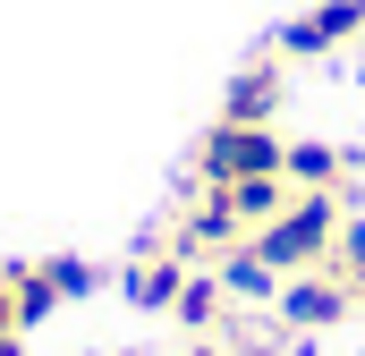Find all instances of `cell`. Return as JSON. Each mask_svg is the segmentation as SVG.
Segmentation results:
<instances>
[{
    "label": "cell",
    "mask_w": 365,
    "mask_h": 356,
    "mask_svg": "<svg viewBox=\"0 0 365 356\" xmlns=\"http://www.w3.org/2000/svg\"><path fill=\"white\" fill-rule=\"evenodd\" d=\"M340 221H349V195H306V187H297L264 229H247V246H255L280 280H297V271H314L340 246Z\"/></svg>",
    "instance_id": "obj_1"
},
{
    "label": "cell",
    "mask_w": 365,
    "mask_h": 356,
    "mask_svg": "<svg viewBox=\"0 0 365 356\" xmlns=\"http://www.w3.org/2000/svg\"><path fill=\"white\" fill-rule=\"evenodd\" d=\"M238 178H289V145H280V127L221 119V127L195 145V187H238Z\"/></svg>",
    "instance_id": "obj_2"
},
{
    "label": "cell",
    "mask_w": 365,
    "mask_h": 356,
    "mask_svg": "<svg viewBox=\"0 0 365 356\" xmlns=\"http://www.w3.org/2000/svg\"><path fill=\"white\" fill-rule=\"evenodd\" d=\"M272 314H280V331H289V340H306V331H340V323H357L365 297H357L331 263H314V271H297V280H280Z\"/></svg>",
    "instance_id": "obj_3"
},
{
    "label": "cell",
    "mask_w": 365,
    "mask_h": 356,
    "mask_svg": "<svg viewBox=\"0 0 365 356\" xmlns=\"http://www.w3.org/2000/svg\"><path fill=\"white\" fill-rule=\"evenodd\" d=\"M238 238H247V221H238V204H230L221 187H195L179 212L162 221V246H170V255H187V263H221Z\"/></svg>",
    "instance_id": "obj_4"
},
{
    "label": "cell",
    "mask_w": 365,
    "mask_h": 356,
    "mask_svg": "<svg viewBox=\"0 0 365 356\" xmlns=\"http://www.w3.org/2000/svg\"><path fill=\"white\" fill-rule=\"evenodd\" d=\"M365 34V0H306L289 26H280V60H331Z\"/></svg>",
    "instance_id": "obj_5"
},
{
    "label": "cell",
    "mask_w": 365,
    "mask_h": 356,
    "mask_svg": "<svg viewBox=\"0 0 365 356\" xmlns=\"http://www.w3.org/2000/svg\"><path fill=\"white\" fill-rule=\"evenodd\" d=\"M9 280H17L26 323H43V314H60L68 297L93 288V263H77V255H34V263H9Z\"/></svg>",
    "instance_id": "obj_6"
},
{
    "label": "cell",
    "mask_w": 365,
    "mask_h": 356,
    "mask_svg": "<svg viewBox=\"0 0 365 356\" xmlns=\"http://www.w3.org/2000/svg\"><path fill=\"white\" fill-rule=\"evenodd\" d=\"M289 187H306V195H357V145H323V136L289 145Z\"/></svg>",
    "instance_id": "obj_7"
},
{
    "label": "cell",
    "mask_w": 365,
    "mask_h": 356,
    "mask_svg": "<svg viewBox=\"0 0 365 356\" xmlns=\"http://www.w3.org/2000/svg\"><path fill=\"white\" fill-rule=\"evenodd\" d=\"M187 271H195V263L170 255V246L153 238V246L128 263V305H136V314H170V305H179V288H187Z\"/></svg>",
    "instance_id": "obj_8"
},
{
    "label": "cell",
    "mask_w": 365,
    "mask_h": 356,
    "mask_svg": "<svg viewBox=\"0 0 365 356\" xmlns=\"http://www.w3.org/2000/svg\"><path fill=\"white\" fill-rule=\"evenodd\" d=\"M230 305H238V297H230V288H221V271H187V288H179V305H170V323H179L187 340H212V331H221V323H230Z\"/></svg>",
    "instance_id": "obj_9"
},
{
    "label": "cell",
    "mask_w": 365,
    "mask_h": 356,
    "mask_svg": "<svg viewBox=\"0 0 365 356\" xmlns=\"http://www.w3.org/2000/svg\"><path fill=\"white\" fill-rule=\"evenodd\" d=\"M272 110H280V60H247V68L230 77V93H221V119L272 127Z\"/></svg>",
    "instance_id": "obj_10"
},
{
    "label": "cell",
    "mask_w": 365,
    "mask_h": 356,
    "mask_svg": "<svg viewBox=\"0 0 365 356\" xmlns=\"http://www.w3.org/2000/svg\"><path fill=\"white\" fill-rule=\"evenodd\" d=\"M26 305H17V280H9V263H0V356H26Z\"/></svg>",
    "instance_id": "obj_11"
},
{
    "label": "cell",
    "mask_w": 365,
    "mask_h": 356,
    "mask_svg": "<svg viewBox=\"0 0 365 356\" xmlns=\"http://www.w3.org/2000/svg\"><path fill=\"white\" fill-rule=\"evenodd\" d=\"M179 356H238V348H230V340H187Z\"/></svg>",
    "instance_id": "obj_12"
}]
</instances>
